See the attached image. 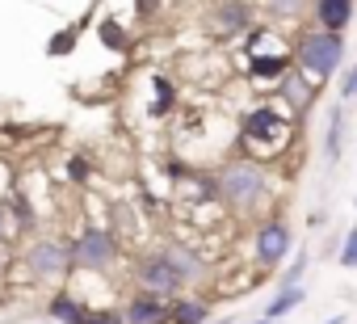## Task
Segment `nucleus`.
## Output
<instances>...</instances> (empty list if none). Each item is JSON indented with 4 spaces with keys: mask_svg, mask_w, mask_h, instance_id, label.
<instances>
[{
    "mask_svg": "<svg viewBox=\"0 0 357 324\" xmlns=\"http://www.w3.org/2000/svg\"><path fill=\"white\" fill-rule=\"evenodd\" d=\"M290 131H294V114H286L273 97L240 114V143L248 147V160H257V165L290 143Z\"/></svg>",
    "mask_w": 357,
    "mask_h": 324,
    "instance_id": "1",
    "label": "nucleus"
},
{
    "mask_svg": "<svg viewBox=\"0 0 357 324\" xmlns=\"http://www.w3.org/2000/svg\"><path fill=\"white\" fill-rule=\"evenodd\" d=\"M215 194L231 211H257L269 194V173H265V165H257L248 156H231L215 173Z\"/></svg>",
    "mask_w": 357,
    "mask_h": 324,
    "instance_id": "2",
    "label": "nucleus"
},
{
    "mask_svg": "<svg viewBox=\"0 0 357 324\" xmlns=\"http://www.w3.org/2000/svg\"><path fill=\"white\" fill-rule=\"evenodd\" d=\"M294 68L311 80V84H324L328 76L340 72L344 64V34H324V30H307L294 38Z\"/></svg>",
    "mask_w": 357,
    "mask_h": 324,
    "instance_id": "3",
    "label": "nucleus"
},
{
    "mask_svg": "<svg viewBox=\"0 0 357 324\" xmlns=\"http://www.w3.org/2000/svg\"><path fill=\"white\" fill-rule=\"evenodd\" d=\"M130 278H135V286H139V290L160 295V299H181V290L190 286V282L181 278V270L168 261V253H164V249L143 253V257L130 265Z\"/></svg>",
    "mask_w": 357,
    "mask_h": 324,
    "instance_id": "4",
    "label": "nucleus"
},
{
    "mask_svg": "<svg viewBox=\"0 0 357 324\" xmlns=\"http://www.w3.org/2000/svg\"><path fill=\"white\" fill-rule=\"evenodd\" d=\"M118 265V240L109 228H84L72 240V270L80 274H109Z\"/></svg>",
    "mask_w": 357,
    "mask_h": 324,
    "instance_id": "5",
    "label": "nucleus"
},
{
    "mask_svg": "<svg viewBox=\"0 0 357 324\" xmlns=\"http://www.w3.org/2000/svg\"><path fill=\"white\" fill-rule=\"evenodd\" d=\"M26 270L38 282H55L63 274H72V244L63 240H34L26 253Z\"/></svg>",
    "mask_w": 357,
    "mask_h": 324,
    "instance_id": "6",
    "label": "nucleus"
},
{
    "mask_svg": "<svg viewBox=\"0 0 357 324\" xmlns=\"http://www.w3.org/2000/svg\"><path fill=\"white\" fill-rule=\"evenodd\" d=\"M290 249H294V232H290V223H282V219H265V223L257 228V236H252V261H257L261 270L282 265Z\"/></svg>",
    "mask_w": 357,
    "mask_h": 324,
    "instance_id": "7",
    "label": "nucleus"
},
{
    "mask_svg": "<svg viewBox=\"0 0 357 324\" xmlns=\"http://www.w3.org/2000/svg\"><path fill=\"white\" fill-rule=\"evenodd\" d=\"M294 68V55L282 51V55H248V80L257 89H278Z\"/></svg>",
    "mask_w": 357,
    "mask_h": 324,
    "instance_id": "8",
    "label": "nucleus"
},
{
    "mask_svg": "<svg viewBox=\"0 0 357 324\" xmlns=\"http://www.w3.org/2000/svg\"><path fill=\"white\" fill-rule=\"evenodd\" d=\"M168 307H172V299L135 290V295L122 303V320H126V324H168Z\"/></svg>",
    "mask_w": 357,
    "mask_h": 324,
    "instance_id": "9",
    "label": "nucleus"
},
{
    "mask_svg": "<svg viewBox=\"0 0 357 324\" xmlns=\"http://www.w3.org/2000/svg\"><path fill=\"white\" fill-rule=\"evenodd\" d=\"M211 30L223 38H244L252 30V5H215L211 9Z\"/></svg>",
    "mask_w": 357,
    "mask_h": 324,
    "instance_id": "10",
    "label": "nucleus"
},
{
    "mask_svg": "<svg viewBox=\"0 0 357 324\" xmlns=\"http://www.w3.org/2000/svg\"><path fill=\"white\" fill-rule=\"evenodd\" d=\"M47 316H51L55 324H89L93 307H89L76 290H59V295L47 299Z\"/></svg>",
    "mask_w": 357,
    "mask_h": 324,
    "instance_id": "11",
    "label": "nucleus"
},
{
    "mask_svg": "<svg viewBox=\"0 0 357 324\" xmlns=\"http://www.w3.org/2000/svg\"><path fill=\"white\" fill-rule=\"evenodd\" d=\"M311 13H315V30L340 34V30H349L357 9H353V0H319V5H311Z\"/></svg>",
    "mask_w": 357,
    "mask_h": 324,
    "instance_id": "12",
    "label": "nucleus"
},
{
    "mask_svg": "<svg viewBox=\"0 0 357 324\" xmlns=\"http://www.w3.org/2000/svg\"><path fill=\"white\" fill-rule=\"evenodd\" d=\"M273 97H286V114H298V110H307V105H311L315 84H311V80H303V72H298V68H290V76L278 84V93H273Z\"/></svg>",
    "mask_w": 357,
    "mask_h": 324,
    "instance_id": "13",
    "label": "nucleus"
},
{
    "mask_svg": "<svg viewBox=\"0 0 357 324\" xmlns=\"http://www.w3.org/2000/svg\"><path fill=\"white\" fill-rule=\"evenodd\" d=\"M168 324H211V303L198 295H181L168 307Z\"/></svg>",
    "mask_w": 357,
    "mask_h": 324,
    "instance_id": "14",
    "label": "nucleus"
},
{
    "mask_svg": "<svg viewBox=\"0 0 357 324\" xmlns=\"http://www.w3.org/2000/svg\"><path fill=\"white\" fill-rule=\"evenodd\" d=\"M303 299H307V290H303V286H286V290H278V295L265 303V316H261V320H269V324H273V320L290 316V311H294Z\"/></svg>",
    "mask_w": 357,
    "mask_h": 324,
    "instance_id": "15",
    "label": "nucleus"
},
{
    "mask_svg": "<svg viewBox=\"0 0 357 324\" xmlns=\"http://www.w3.org/2000/svg\"><path fill=\"white\" fill-rule=\"evenodd\" d=\"M340 147H344V114L332 110V118H328V139H324L328 160H340Z\"/></svg>",
    "mask_w": 357,
    "mask_h": 324,
    "instance_id": "16",
    "label": "nucleus"
},
{
    "mask_svg": "<svg viewBox=\"0 0 357 324\" xmlns=\"http://www.w3.org/2000/svg\"><path fill=\"white\" fill-rule=\"evenodd\" d=\"M151 84H155V101H151V114H168V110L176 105V84H172V80H164V76H155Z\"/></svg>",
    "mask_w": 357,
    "mask_h": 324,
    "instance_id": "17",
    "label": "nucleus"
},
{
    "mask_svg": "<svg viewBox=\"0 0 357 324\" xmlns=\"http://www.w3.org/2000/svg\"><path fill=\"white\" fill-rule=\"evenodd\" d=\"M76 51V30L68 26V30H55L51 34V43H47V55L51 59H63V55H72Z\"/></svg>",
    "mask_w": 357,
    "mask_h": 324,
    "instance_id": "18",
    "label": "nucleus"
},
{
    "mask_svg": "<svg viewBox=\"0 0 357 324\" xmlns=\"http://www.w3.org/2000/svg\"><path fill=\"white\" fill-rule=\"evenodd\" d=\"M97 34H101V43H105L109 51H126V47H130V38L122 34V26H118V22H101V30H97Z\"/></svg>",
    "mask_w": 357,
    "mask_h": 324,
    "instance_id": "19",
    "label": "nucleus"
},
{
    "mask_svg": "<svg viewBox=\"0 0 357 324\" xmlns=\"http://www.w3.org/2000/svg\"><path fill=\"white\" fill-rule=\"evenodd\" d=\"M336 261H340L344 270H357V228H349V232H344V240H340V253H336Z\"/></svg>",
    "mask_w": 357,
    "mask_h": 324,
    "instance_id": "20",
    "label": "nucleus"
},
{
    "mask_svg": "<svg viewBox=\"0 0 357 324\" xmlns=\"http://www.w3.org/2000/svg\"><path fill=\"white\" fill-rule=\"evenodd\" d=\"M303 274H307V253H298V257H294V265L282 274V290H286V286H298V278H303Z\"/></svg>",
    "mask_w": 357,
    "mask_h": 324,
    "instance_id": "21",
    "label": "nucleus"
},
{
    "mask_svg": "<svg viewBox=\"0 0 357 324\" xmlns=\"http://www.w3.org/2000/svg\"><path fill=\"white\" fill-rule=\"evenodd\" d=\"M89 324H126V320H122V307H97Z\"/></svg>",
    "mask_w": 357,
    "mask_h": 324,
    "instance_id": "22",
    "label": "nucleus"
},
{
    "mask_svg": "<svg viewBox=\"0 0 357 324\" xmlns=\"http://www.w3.org/2000/svg\"><path fill=\"white\" fill-rule=\"evenodd\" d=\"M340 97H344V101H353V97H357V68L340 72Z\"/></svg>",
    "mask_w": 357,
    "mask_h": 324,
    "instance_id": "23",
    "label": "nucleus"
},
{
    "mask_svg": "<svg viewBox=\"0 0 357 324\" xmlns=\"http://www.w3.org/2000/svg\"><path fill=\"white\" fill-rule=\"evenodd\" d=\"M68 177H72V182H89V160H84V156H72V160H68Z\"/></svg>",
    "mask_w": 357,
    "mask_h": 324,
    "instance_id": "24",
    "label": "nucleus"
},
{
    "mask_svg": "<svg viewBox=\"0 0 357 324\" xmlns=\"http://www.w3.org/2000/svg\"><path fill=\"white\" fill-rule=\"evenodd\" d=\"M0 236H17L13 223H9V207H5V198H0Z\"/></svg>",
    "mask_w": 357,
    "mask_h": 324,
    "instance_id": "25",
    "label": "nucleus"
},
{
    "mask_svg": "<svg viewBox=\"0 0 357 324\" xmlns=\"http://www.w3.org/2000/svg\"><path fill=\"white\" fill-rule=\"evenodd\" d=\"M324 324H344V316H332V320H324Z\"/></svg>",
    "mask_w": 357,
    "mask_h": 324,
    "instance_id": "26",
    "label": "nucleus"
},
{
    "mask_svg": "<svg viewBox=\"0 0 357 324\" xmlns=\"http://www.w3.org/2000/svg\"><path fill=\"white\" fill-rule=\"evenodd\" d=\"M211 324H227V320H211Z\"/></svg>",
    "mask_w": 357,
    "mask_h": 324,
    "instance_id": "27",
    "label": "nucleus"
},
{
    "mask_svg": "<svg viewBox=\"0 0 357 324\" xmlns=\"http://www.w3.org/2000/svg\"><path fill=\"white\" fill-rule=\"evenodd\" d=\"M252 324H269V320H252Z\"/></svg>",
    "mask_w": 357,
    "mask_h": 324,
    "instance_id": "28",
    "label": "nucleus"
},
{
    "mask_svg": "<svg viewBox=\"0 0 357 324\" xmlns=\"http://www.w3.org/2000/svg\"><path fill=\"white\" fill-rule=\"evenodd\" d=\"M353 207H357V198H353Z\"/></svg>",
    "mask_w": 357,
    "mask_h": 324,
    "instance_id": "29",
    "label": "nucleus"
}]
</instances>
